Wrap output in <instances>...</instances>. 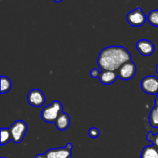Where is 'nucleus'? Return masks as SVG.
<instances>
[{
  "label": "nucleus",
  "instance_id": "nucleus-1",
  "mask_svg": "<svg viewBox=\"0 0 158 158\" xmlns=\"http://www.w3.org/2000/svg\"><path fill=\"white\" fill-rule=\"evenodd\" d=\"M131 61V54L123 46H111L104 48L97 58V65L101 70H118L124 63Z\"/></svg>",
  "mask_w": 158,
  "mask_h": 158
},
{
  "label": "nucleus",
  "instance_id": "nucleus-2",
  "mask_svg": "<svg viewBox=\"0 0 158 158\" xmlns=\"http://www.w3.org/2000/svg\"><path fill=\"white\" fill-rule=\"evenodd\" d=\"M63 104L58 100H55L49 106H46L41 112V118L46 123H55L61 113H63Z\"/></svg>",
  "mask_w": 158,
  "mask_h": 158
},
{
  "label": "nucleus",
  "instance_id": "nucleus-3",
  "mask_svg": "<svg viewBox=\"0 0 158 158\" xmlns=\"http://www.w3.org/2000/svg\"><path fill=\"white\" fill-rule=\"evenodd\" d=\"M27 129V124L23 120H16L15 123H12L9 128L12 141L15 143H20L24 138Z\"/></svg>",
  "mask_w": 158,
  "mask_h": 158
},
{
  "label": "nucleus",
  "instance_id": "nucleus-4",
  "mask_svg": "<svg viewBox=\"0 0 158 158\" xmlns=\"http://www.w3.org/2000/svg\"><path fill=\"white\" fill-rule=\"evenodd\" d=\"M127 20L131 26L138 27V26H143L146 23L148 17L146 16L144 12L140 8H137L128 12L127 15Z\"/></svg>",
  "mask_w": 158,
  "mask_h": 158
},
{
  "label": "nucleus",
  "instance_id": "nucleus-5",
  "mask_svg": "<svg viewBox=\"0 0 158 158\" xmlns=\"http://www.w3.org/2000/svg\"><path fill=\"white\" fill-rule=\"evenodd\" d=\"M140 87L143 92L150 95L158 94V78L155 76L145 77L140 81Z\"/></svg>",
  "mask_w": 158,
  "mask_h": 158
},
{
  "label": "nucleus",
  "instance_id": "nucleus-6",
  "mask_svg": "<svg viewBox=\"0 0 158 158\" xmlns=\"http://www.w3.org/2000/svg\"><path fill=\"white\" fill-rule=\"evenodd\" d=\"M137 72V66L132 61L124 63L117 70V75L121 80H130L135 76Z\"/></svg>",
  "mask_w": 158,
  "mask_h": 158
},
{
  "label": "nucleus",
  "instance_id": "nucleus-7",
  "mask_svg": "<svg viewBox=\"0 0 158 158\" xmlns=\"http://www.w3.org/2000/svg\"><path fill=\"white\" fill-rule=\"evenodd\" d=\"M27 101L31 106L35 107H40L46 102V97L41 90L34 89L29 91L27 96Z\"/></svg>",
  "mask_w": 158,
  "mask_h": 158
},
{
  "label": "nucleus",
  "instance_id": "nucleus-8",
  "mask_svg": "<svg viewBox=\"0 0 158 158\" xmlns=\"http://www.w3.org/2000/svg\"><path fill=\"white\" fill-rule=\"evenodd\" d=\"M47 158H71L72 150L68 148H58L49 149L45 153Z\"/></svg>",
  "mask_w": 158,
  "mask_h": 158
},
{
  "label": "nucleus",
  "instance_id": "nucleus-9",
  "mask_svg": "<svg viewBox=\"0 0 158 158\" xmlns=\"http://www.w3.org/2000/svg\"><path fill=\"white\" fill-rule=\"evenodd\" d=\"M136 47L138 52L144 56H150L155 50L154 45L152 42L148 40H140L136 44Z\"/></svg>",
  "mask_w": 158,
  "mask_h": 158
},
{
  "label": "nucleus",
  "instance_id": "nucleus-10",
  "mask_svg": "<svg viewBox=\"0 0 158 158\" xmlns=\"http://www.w3.org/2000/svg\"><path fill=\"white\" fill-rule=\"evenodd\" d=\"M117 77H118L117 73L114 72V71L102 70V73L99 79H100V81L103 84L110 85L114 83L117 80Z\"/></svg>",
  "mask_w": 158,
  "mask_h": 158
},
{
  "label": "nucleus",
  "instance_id": "nucleus-11",
  "mask_svg": "<svg viewBox=\"0 0 158 158\" xmlns=\"http://www.w3.org/2000/svg\"><path fill=\"white\" fill-rule=\"evenodd\" d=\"M54 123L59 131H66L70 125V119L67 114L63 112L60 114Z\"/></svg>",
  "mask_w": 158,
  "mask_h": 158
},
{
  "label": "nucleus",
  "instance_id": "nucleus-12",
  "mask_svg": "<svg viewBox=\"0 0 158 158\" xmlns=\"http://www.w3.org/2000/svg\"><path fill=\"white\" fill-rule=\"evenodd\" d=\"M140 158H158V149L154 145L146 146L142 151Z\"/></svg>",
  "mask_w": 158,
  "mask_h": 158
},
{
  "label": "nucleus",
  "instance_id": "nucleus-13",
  "mask_svg": "<svg viewBox=\"0 0 158 158\" xmlns=\"http://www.w3.org/2000/svg\"><path fill=\"white\" fill-rule=\"evenodd\" d=\"M12 88V82L9 77L6 76L1 77V94H4L9 92Z\"/></svg>",
  "mask_w": 158,
  "mask_h": 158
},
{
  "label": "nucleus",
  "instance_id": "nucleus-14",
  "mask_svg": "<svg viewBox=\"0 0 158 158\" xmlns=\"http://www.w3.org/2000/svg\"><path fill=\"white\" fill-rule=\"evenodd\" d=\"M149 123L154 128H158V107L154 106L150 113Z\"/></svg>",
  "mask_w": 158,
  "mask_h": 158
},
{
  "label": "nucleus",
  "instance_id": "nucleus-15",
  "mask_svg": "<svg viewBox=\"0 0 158 158\" xmlns=\"http://www.w3.org/2000/svg\"><path fill=\"white\" fill-rule=\"evenodd\" d=\"M10 140H12V137H11L9 129L1 128V141H0V143H1L2 146L8 143Z\"/></svg>",
  "mask_w": 158,
  "mask_h": 158
},
{
  "label": "nucleus",
  "instance_id": "nucleus-16",
  "mask_svg": "<svg viewBox=\"0 0 158 158\" xmlns=\"http://www.w3.org/2000/svg\"><path fill=\"white\" fill-rule=\"evenodd\" d=\"M148 21L152 26L158 27V9H154L150 12L148 15Z\"/></svg>",
  "mask_w": 158,
  "mask_h": 158
},
{
  "label": "nucleus",
  "instance_id": "nucleus-17",
  "mask_svg": "<svg viewBox=\"0 0 158 158\" xmlns=\"http://www.w3.org/2000/svg\"><path fill=\"white\" fill-rule=\"evenodd\" d=\"M146 140L151 142L152 145H154L155 148H157L158 149V133L154 134L151 131H149L146 135Z\"/></svg>",
  "mask_w": 158,
  "mask_h": 158
},
{
  "label": "nucleus",
  "instance_id": "nucleus-18",
  "mask_svg": "<svg viewBox=\"0 0 158 158\" xmlns=\"http://www.w3.org/2000/svg\"><path fill=\"white\" fill-rule=\"evenodd\" d=\"M89 135L91 138H97L100 136V131L97 127H91L89 131Z\"/></svg>",
  "mask_w": 158,
  "mask_h": 158
},
{
  "label": "nucleus",
  "instance_id": "nucleus-19",
  "mask_svg": "<svg viewBox=\"0 0 158 158\" xmlns=\"http://www.w3.org/2000/svg\"><path fill=\"white\" fill-rule=\"evenodd\" d=\"M102 71L100 69H97V68H94V69H91L90 70V77L93 78H99L101 74Z\"/></svg>",
  "mask_w": 158,
  "mask_h": 158
},
{
  "label": "nucleus",
  "instance_id": "nucleus-20",
  "mask_svg": "<svg viewBox=\"0 0 158 158\" xmlns=\"http://www.w3.org/2000/svg\"><path fill=\"white\" fill-rule=\"evenodd\" d=\"M35 158H47L45 154H38L35 157Z\"/></svg>",
  "mask_w": 158,
  "mask_h": 158
},
{
  "label": "nucleus",
  "instance_id": "nucleus-21",
  "mask_svg": "<svg viewBox=\"0 0 158 158\" xmlns=\"http://www.w3.org/2000/svg\"><path fill=\"white\" fill-rule=\"evenodd\" d=\"M66 148H69V149H70V150L73 149V144H72V143H68L66 145Z\"/></svg>",
  "mask_w": 158,
  "mask_h": 158
},
{
  "label": "nucleus",
  "instance_id": "nucleus-22",
  "mask_svg": "<svg viewBox=\"0 0 158 158\" xmlns=\"http://www.w3.org/2000/svg\"><path fill=\"white\" fill-rule=\"evenodd\" d=\"M155 106H157L158 107V94H157V97L155 99Z\"/></svg>",
  "mask_w": 158,
  "mask_h": 158
},
{
  "label": "nucleus",
  "instance_id": "nucleus-23",
  "mask_svg": "<svg viewBox=\"0 0 158 158\" xmlns=\"http://www.w3.org/2000/svg\"><path fill=\"white\" fill-rule=\"evenodd\" d=\"M54 2H57V3H59V2H61L62 1H63V0H53Z\"/></svg>",
  "mask_w": 158,
  "mask_h": 158
},
{
  "label": "nucleus",
  "instance_id": "nucleus-24",
  "mask_svg": "<svg viewBox=\"0 0 158 158\" xmlns=\"http://www.w3.org/2000/svg\"><path fill=\"white\" fill-rule=\"evenodd\" d=\"M155 69H156V72H157V73L158 74V64L157 65V66H156V68H155Z\"/></svg>",
  "mask_w": 158,
  "mask_h": 158
},
{
  "label": "nucleus",
  "instance_id": "nucleus-25",
  "mask_svg": "<svg viewBox=\"0 0 158 158\" xmlns=\"http://www.w3.org/2000/svg\"><path fill=\"white\" fill-rule=\"evenodd\" d=\"M1 158H6V157H1Z\"/></svg>",
  "mask_w": 158,
  "mask_h": 158
}]
</instances>
